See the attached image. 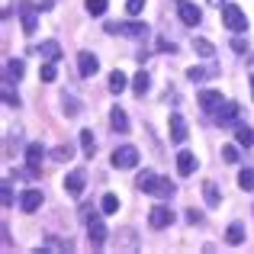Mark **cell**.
<instances>
[{"label": "cell", "mask_w": 254, "mask_h": 254, "mask_svg": "<svg viewBox=\"0 0 254 254\" xmlns=\"http://www.w3.org/2000/svg\"><path fill=\"white\" fill-rule=\"evenodd\" d=\"M81 148H84V155H87V158H93V151H97V138H93V132H90V129H84V132H81Z\"/></svg>", "instance_id": "cb8c5ba5"}, {"label": "cell", "mask_w": 254, "mask_h": 254, "mask_svg": "<svg viewBox=\"0 0 254 254\" xmlns=\"http://www.w3.org/2000/svg\"><path fill=\"white\" fill-rule=\"evenodd\" d=\"M158 49H161V52H177V45H174V42H164V39H161V42H158Z\"/></svg>", "instance_id": "b9f144b4"}, {"label": "cell", "mask_w": 254, "mask_h": 254, "mask_svg": "<svg viewBox=\"0 0 254 254\" xmlns=\"http://www.w3.org/2000/svg\"><path fill=\"white\" fill-rule=\"evenodd\" d=\"M100 209H103V212H116L119 209V196H116V193H106L103 203H100Z\"/></svg>", "instance_id": "1f68e13d"}, {"label": "cell", "mask_w": 254, "mask_h": 254, "mask_svg": "<svg viewBox=\"0 0 254 254\" xmlns=\"http://www.w3.org/2000/svg\"><path fill=\"white\" fill-rule=\"evenodd\" d=\"M177 13H180V19H184L187 26H199V19H203V13H199V6H196V3H187V0H184V3L177 6Z\"/></svg>", "instance_id": "4fadbf2b"}, {"label": "cell", "mask_w": 254, "mask_h": 254, "mask_svg": "<svg viewBox=\"0 0 254 254\" xmlns=\"http://www.w3.org/2000/svg\"><path fill=\"white\" fill-rule=\"evenodd\" d=\"M39 55H42L45 62H58V58H62V45L58 42H42L39 45Z\"/></svg>", "instance_id": "d6986e66"}, {"label": "cell", "mask_w": 254, "mask_h": 254, "mask_svg": "<svg viewBox=\"0 0 254 254\" xmlns=\"http://www.w3.org/2000/svg\"><path fill=\"white\" fill-rule=\"evenodd\" d=\"M126 87H129L126 74H123V71H113V74H110V93H123Z\"/></svg>", "instance_id": "d4e9b609"}, {"label": "cell", "mask_w": 254, "mask_h": 254, "mask_svg": "<svg viewBox=\"0 0 254 254\" xmlns=\"http://www.w3.org/2000/svg\"><path fill=\"white\" fill-rule=\"evenodd\" d=\"M87 13H90V16H103L106 13V0H87Z\"/></svg>", "instance_id": "4dcf8cb0"}, {"label": "cell", "mask_w": 254, "mask_h": 254, "mask_svg": "<svg viewBox=\"0 0 254 254\" xmlns=\"http://www.w3.org/2000/svg\"><path fill=\"white\" fill-rule=\"evenodd\" d=\"M87 235H90V245H93V248H100V245L106 242V235H110V232H106V225H103V219H100V216H87Z\"/></svg>", "instance_id": "5b68a950"}, {"label": "cell", "mask_w": 254, "mask_h": 254, "mask_svg": "<svg viewBox=\"0 0 254 254\" xmlns=\"http://www.w3.org/2000/svg\"><path fill=\"white\" fill-rule=\"evenodd\" d=\"M174 161H177V174H180V177H190V174L196 171V158H193L190 151H180Z\"/></svg>", "instance_id": "2e32d148"}, {"label": "cell", "mask_w": 254, "mask_h": 254, "mask_svg": "<svg viewBox=\"0 0 254 254\" xmlns=\"http://www.w3.org/2000/svg\"><path fill=\"white\" fill-rule=\"evenodd\" d=\"M209 74H216V64H212L209 71H206V68H190V71H187V77H190V81H206Z\"/></svg>", "instance_id": "f546056e"}, {"label": "cell", "mask_w": 254, "mask_h": 254, "mask_svg": "<svg viewBox=\"0 0 254 254\" xmlns=\"http://www.w3.org/2000/svg\"><path fill=\"white\" fill-rule=\"evenodd\" d=\"M168 129H171V142H177V145H184L187 142V119L180 116V113H171V119H168Z\"/></svg>", "instance_id": "8992f818"}, {"label": "cell", "mask_w": 254, "mask_h": 254, "mask_svg": "<svg viewBox=\"0 0 254 254\" xmlns=\"http://www.w3.org/2000/svg\"><path fill=\"white\" fill-rule=\"evenodd\" d=\"M16 10H19V19H23V32L32 36V32H36V10H39V6L29 3V0H19Z\"/></svg>", "instance_id": "277c9868"}, {"label": "cell", "mask_w": 254, "mask_h": 254, "mask_svg": "<svg viewBox=\"0 0 254 254\" xmlns=\"http://www.w3.org/2000/svg\"><path fill=\"white\" fill-rule=\"evenodd\" d=\"M225 242H229V245H242V242H245L242 222H232V225H229V232H225Z\"/></svg>", "instance_id": "603a6c76"}, {"label": "cell", "mask_w": 254, "mask_h": 254, "mask_svg": "<svg viewBox=\"0 0 254 254\" xmlns=\"http://www.w3.org/2000/svg\"><path fill=\"white\" fill-rule=\"evenodd\" d=\"M135 187H138L142 193H151V196H155L158 187H161V177H158V174H151V171H145V174H138Z\"/></svg>", "instance_id": "9c48e42d"}, {"label": "cell", "mask_w": 254, "mask_h": 254, "mask_svg": "<svg viewBox=\"0 0 254 254\" xmlns=\"http://www.w3.org/2000/svg\"><path fill=\"white\" fill-rule=\"evenodd\" d=\"M110 126L116 132H126V129H129V116H126V110H119V106H116V110L110 113Z\"/></svg>", "instance_id": "ffe728a7"}, {"label": "cell", "mask_w": 254, "mask_h": 254, "mask_svg": "<svg viewBox=\"0 0 254 254\" xmlns=\"http://www.w3.org/2000/svg\"><path fill=\"white\" fill-rule=\"evenodd\" d=\"M39 206H42V190H26L19 196V209L23 212H36Z\"/></svg>", "instance_id": "9a60e30c"}, {"label": "cell", "mask_w": 254, "mask_h": 254, "mask_svg": "<svg viewBox=\"0 0 254 254\" xmlns=\"http://www.w3.org/2000/svg\"><path fill=\"white\" fill-rule=\"evenodd\" d=\"M42 158H45V148L39 142H32L29 148H26V161H29V171L32 174H39V164H42Z\"/></svg>", "instance_id": "e0dca14e"}, {"label": "cell", "mask_w": 254, "mask_h": 254, "mask_svg": "<svg viewBox=\"0 0 254 254\" xmlns=\"http://www.w3.org/2000/svg\"><path fill=\"white\" fill-rule=\"evenodd\" d=\"M132 90H135L138 97H145V93H148V74H145V71H138V74H135V81H132Z\"/></svg>", "instance_id": "83f0119b"}, {"label": "cell", "mask_w": 254, "mask_h": 254, "mask_svg": "<svg viewBox=\"0 0 254 254\" xmlns=\"http://www.w3.org/2000/svg\"><path fill=\"white\" fill-rule=\"evenodd\" d=\"M222 23L229 26L232 32H245L248 29V16L238 3H222Z\"/></svg>", "instance_id": "6da1fadb"}, {"label": "cell", "mask_w": 254, "mask_h": 254, "mask_svg": "<svg viewBox=\"0 0 254 254\" xmlns=\"http://www.w3.org/2000/svg\"><path fill=\"white\" fill-rule=\"evenodd\" d=\"M235 142L251 148V145H254V129H251V126H238V129H235Z\"/></svg>", "instance_id": "484cf974"}, {"label": "cell", "mask_w": 254, "mask_h": 254, "mask_svg": "<svg viewBox=\"0 0 254 254\" xmlns=\"http://www.w3.org/2000/svg\"><path fill=\"white\" fill-rule=\"evenodd\" d=\"M209 3H216V6H222V0H209Z\"/></svg>", "instance_id": "f6af8a7d"}, {"label": "cell", "mask_w": 254, "mask_h": 254, "mask_svg": "<svg viewBox=\"0 0 254 254\" xmlns=\"http://www.w3.org/2000/svg\"><path fill=\"white\" fill-rule=\"evenodd\" d=\"M3 206H13V190L10 187H3Z\"/></svg>", "instance_id": "7bdbcfd3"}, {"label": "cell", "mask_w": 254, "mask_h": 254, "mask_svg": "<svg viewBox=\"0 0 254 254\" xmlns=\"http://www.w3.org/2000/svg\"><path fill=\"white\" fill-rule=\"evenodd\" d=\"M232 49H235L238 55H245V52H248V45H245V39H235V42H232Z\"/></svg>", "instance_id": "ab89813d"}, {"label": "cell", "mask_w": 254, "mask_h": 254, "mask_svg": "<svg viewBox=\"0 0 254 254\" xmlns=\"http://www.w3.org/2000/svg\"><path fill=\"white\" fill-rule=\"evenodd\" d=\"M251 97H254V74H251Z\"/></svg>", "instance_id": "ee69618b"}, {"label": "cell", "mask_w": 254, "mask_h": 254, "mask_svg": "<svg viewBox=\"0 0 254 254\" xmlns=\"http://www.w3.org/2000/svg\"><path fill=\"white\" fill-rule=\"evenodd\" d=\"M84 184H87L84 171H71L68 177H64V190H68L71 196H81V193H84Z\"/></svg>", "instance_id": "7c38bea8"}, {"label": "cell", "mask_w": 254, "mask_h": 254, "mask_svg": "<svg viewBox=\"0 0 254 254\" xmlns=\"http://www.w3.org/2000/svg\"><path fill=\"white\" fill-rule=\"evenodd\" d=\"M23 71H26V64L19 62V58H10V62H6V84H10V81H19V77H23Z\"/></svg>", "instance_id": "44dd1931"}, {"label": "cell", "mask_w": 254, "mask_h": 254, "mask_svg": "<svg viewBox=\"0 0 254 254\" xmlns=\"http://www.w3.org/2000/svg\"><path fill=\"white\" fill-rule=\"evenodd\" d=\"M187 222H203V216L196 209H187Z\"/></svg>", "instance_id": "60d3db41"}, {"label": "cell", "mask_w": 254, "mask_h": 254, "mask_svg": "<svg viewBox=\"0 0 254 254\" xmlns=\"http://www.w3.org/2000/svg\"><path fill=\"white\" fill-rule=\"evenodd\" d=\"M174 190H177V187H174L168 177H161V187H158V193H155V196H161V199H171V196H174Z\"/></svg>", "instance_id": "d6a6232c"}, {"label": "cell", "mask_w": 254, "mask_h": 254, "mask_svg": "<svg viewBox=\"0 0 254 254\" xmlns=\"http://www.w3.org/2000/svg\"><path fill=\"white\" fill-rule=\"evenodd\" d=\"M238 187H242V190H254V171L251 168H242V171H238Z\"/></svg>", "instance_id": "4316f807"}, {"label": "cell", "mask_w": 254, "mask_h": 254, "mask_svg": "<svg viewBox=\"0 0 254 254\" xmlns=\"http://www.w3.org/2000/svg\"><path fill=\"white\" fill-rule=\"evenodd\" d=\"M3 103H6V106H19V97H16V93H13L6 84H3Z\"/></svg>", "instance_id": "74e56055"}, {"label": "cell", "mask_w": 254, "mask_h": 254, "mask_svg": "<svg viewBox=\"0 0 254 254\" xmlns=\"http://www.w3.org/2000/svg\"><path fill=\"white\" fill-rule=\"evenodd\" d=\"M203 196H206V206H219V203H222V196H219V187L212 184V180H206V184H203Z\"/></svg>", "instance_id": "7402d4cb"}, {"label": "cell", "mask_w": 254, "mask_h": 254, "mask_svg": "<svg viewBox=\"0 0 254 254\" xmlns=\"http://www.w3.org/2000/svg\"><path fill=\"white\" fill-rule=\"evenodd\" d=\"M171 222H174V212L168 209V206H155V209H148V225H151V229H168Z\"/></svg>", "instance_id": "52a82bcc"}, {"label": "cell", "mask_w": 254, "mask_h": 254, "mask_svg": "<svg viewBox=\"0 0 254 254\" xmlns=\"http://www.w3.org/2000/svg\"><path fill=\"white\" fill-rule=\"evenodd\" d=\"M142 10H145V0H126V13L129 16H138Z\"/></svg>", "instance_id": "836d02e7"}, {"label": "cell", "mask_w": 254, "mask_h": 254, "mask_svg": "<svg viewBox=\"0 0 254 254\" xmlns=\"http://www.w3.org/2000/svg\"><path fill=\"white\" fill-rule=\"evenodd\" d=\"M58 62H49V64H42V81H55V74H58V68H55Z\"/></svg>", "instance_id": "d590c367"}, {"label": "cell", "mask_w": 254, "mask_h": 254, "mask_svg": "<svg viewBox=\"0 0 254 254\" xmlns=\"http://www.w3.org/2000/svg\"><path fill=\"white\" fill-rule=\"evenodd\" d=\"M193 49L199 52L203 58H212L216 55V49H212V42H206V39H193Z\"/></svg>", "instance_id": "f1b7e54d"}, {"label": "cell", "mask_w": 254, "mask_h": 254, "mask_svg": "<svg viewBox=\"0 0 254 254\" xmlns=\"http://www.w3.org/2000/svg\"><path fill=\"white\" fill-rule=\"evenodd\" d=\"M238 116H242L238 103H222V106H219V113H216V119H219L222 126H235V123H238Z\"/></svg>", "instance_id": "8fae6325"}, {"label": "cell", "mask_w": 254, "mask_h": 254, "mask_svg": "<svg viewBox=\"0 0 254 254\" xmlns=\"http://www.w3.org/2000/svg\"><path fill=\"white\" fill-rule=\"evenodd\" d=\"M52 158H55V161H71V145H58V148L52 151Z\"/></svg>", "instance_id": "e575fe53"}, {"label": "cell", "mask_w": 254, "mask_h": 254, "mask_svg": "<svg viewBox=\"0 0 254 254\" xmlns=\"http://www.w3.org/2000/svg\"><path fill=\"white\" fill-rule=\"evenodd\" d=\"M138 164V148L135 145H119L116 151H113V168L116 171H132Z\"/></svg>", "instance_id": "7a4b0ae2"}, {"label": "cell", "mask_w": 254, "mask_h": 254, "mask_svg": "<svg viewBox=\"0 0 254 254\" xmlns=\"http://www.w3.org/2000/svg\"><path fill=\"white\" fill-rule=\"evenodd\" d=\"M77 71H81V77H93L100 71L97 55H93V52H81V55H77Z\"/></svg>", "instance_id": "ba28073f"}, {"label": "cell", "mask_w": 254, "mask_h": 254, "mask_svg": "<svg viewBox=\"0 0 254 254\" xmlns=\"http://www.w3.org/2000/svg\"><path fill=\"white\" fill-rule=\"evenodd\" d=\"M64 106H68V110H64L68 116H77V113H81V106H77V100H68V97H64Z\"/></svg>", "instance_id": "f35d334b"}, {"label": "cell", "mask_w": 254, "mask_h": 254, "mask_svg": "<svg viewBox=\"0 0 254 254\" xmlns=\"http://www.w3.org/2000/svg\"><path fill=\"white\" fill-rule=\"evenodd\" d=\"M74 245H71V238H45L42 245H39V251H71Z\"/></svg>", "instance_id": "ac0fdd59"}, {"label": "cell", "mask_w": 254, "mask_h": 254, "mask_svg": "<svg viewBox=\"0 0 254 254\" xmlns=\"http://www.w3.org/2000/svg\"><path fill=\"white\" fill-rule=\"evenodd\" d=\"M106 32H123L129 39H142V36H148V26L135 23V19H129V23H106Z\"/></svg>", "instance_id": "3957f363"}, {"label": "cell", "mask_w": 254, "mask_h": 254, "mask_svg": "<svg viewBox=\"0 0 254 254\" xmlns=\"http://www.w3.org/2000/svg\"><path fill=\"white\" fill-rule=\"evenodd\" d=\"M199 106H203L206 113H219V106H222V93H219V90H199Z\"/></svg>", "instance_id": "30bf717a"}, {"label": "cell", "mask_w": 254, "mask_h": 254, "mask_svg": "<svg viewBox=\"0 0 254 254\" xmlns=\"http://www.w3.org/2000/svg\"><path fill=\"white\" fill-rule=\"evenodd\" d=\"M116 245H119V251H138V232L135 229H123L116 235Z\"/></svg>", "instance_id": "5bb4252c"}, {"label": "cell", "mask_w": 254, "mask_h": 254, "mask_svg": "<svg viewBox=\"0 0 254 254\" xmlns=\"http://www.w3.org/2000/svg\"><path fill=\"white\" fill-rule=\"evenodd\" d=\"M222 158H225L229 164H235V161H238V148H235V145H225V148H222Z\"/></svg>", "instance_id": "8d00e7d4"}]
</instances>
